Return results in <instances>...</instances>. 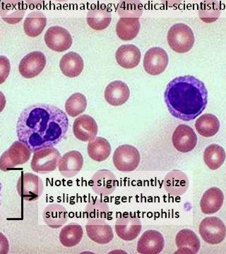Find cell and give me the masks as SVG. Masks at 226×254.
Instances as JSON below:
<instances>
[{
	"mask_svg": "<svg viewBox=\"0 0 226 254\" xmlns=\"http://www.w3.org/2000/svg\"><path fill=\"white\" fill-rule=\"evenodd\" d=\"M68 128V118L63 110L53 105L36 104L21 113L16 133L18 141L35 153L58 145L66 136Z\"/></svg>",
	"mask_w": 226,
	"mask_h": 254,
	"instance_id": "obj_1",
	"label": "cell"
},
{
	"mask_svg": "<svg viewBox=\"0 0 226 254\" xmlns=\"http://www.w3.org/2000/svg\"><path fill=\"white\" fill-rule=\"evenodd\" d=\"M164 99L172 117L192 121L207 108L208 91L203 82L187 75L175 78L167 85Z\"/></svg>",
	"mask_w": 226,
	"mask_h": 254,
	"instance_id": "obj_2",
	"label": "cell"
},
{
	"mask_svg": "<svg viewBox=\"0 0 226 254\" xmlns=\"http://www.w3.org/2000/svg\"><path fill=\"white\" fill-rule=\"evenodd\" d=\"M167 43L174 52L180 54L188 53L195 45V38L192 28L185 23H179L167 32Z\"/></svg>",
	"mask_w": 226,
	"mask_h": 254,
	"instance_id": "obj_3",
	"label": "cell"
},
{
	"mask_svg": "<svg viewBox=\"0 0 226 254\" xmlns=\"http://www.w3.org/2000/svg\"><path fill=\"white\" fill-rule=\"evenodd\" d=\"M32 152L23 142L14 141L0 157V170L7 172L24 165L31 158Z\"/></svg>",
	"mask_w": 226,
	"mask_h": 254,
	"instance_id": "obj_4",
	"label": "cell"
},
{
	"mask_svg": "<svg viewBox=\"0 0 226 254\" xmlns=\"http://www.w3.org/2000/svg\"><path fill=\"white\" fill-rule=\"evenodd\" d=\"M61 155L54 147H48L35 152L31 167L35 173L46 175L55 171L58 166Z\"/></svg>",
	"mask_w": 226,
	"mask_h": 254,
	"instance_id": "obj_5",
	"label": "cell"
},
{
	"mask_svg": "<svg viewBox=\"0 0 226 254\" xmlns=\"http://www.w3.org/2000/svg\"><path fill=\"white\" fill-rule=\"evenodd\" d=\"M141 160L140 151L133 145H120L114 152L113 161L117 170L124 173L135 171Z\"/></svg>",
	"mask_w": 226,
	"mask_h": 254,
	"instance_id": "obj_6",
	"label": "cell"
},
{
	"mask_svg": "<svg viewBox=\"0 0 226 254\" xmlns=\"http://www.w3.org/2000/svg\"><path fill=\"white\" fill-rule=\"evenodd\" d=\"M199 232L202 240L209 245H219L226 237V227L217 217L204 218L199 225Z\"/></svg>",
	"mask_w": 226,
	"mask_h": 254,
	"instance_id": "obj_7",
	"label": "cell"
},
{
	"mask_svg": "<svg viewBox=\"0 0 226 254\" xmlns=\"http://www.w3.org/2000/svg\"><path fill=\"white\" fill-rule=\"evenodd\" d=\"M43 180L32 173H23L18 178L16 190L18 195L26 201H36L43 192Z\"/></svg>",
	"mask_w": 226,
	"mask_h": 254,
	"instance_id": "obj_8",
	"label": "cell"
},
{
	"mask_svg": "<svg viewBox=\"0 0 226 254\" xmlns=\"http://www.w3.org/2000/svg\"><path fill=\"white\" fill-rule=\"evenodd\" d=\"M142 230L140 218L132 213H125L117 219L115 230L119 238L125 242L136 240Z\"/></svg>",
	"mask_w": 226,
	"mask_h": 254,
	"instance_id": "obj_9",
	"label": "cell"
},
{
	"mask_svg": "<svg viewBox=\"0 0 226 254\" xmlns=\"http://www.w3.org/2000/svg\"><path fill=\"white\" fill-rule=\"evenodd\" d=\"M168 63L169 58L166 51L163 48L154 47L145 53L143 66L148 74L158 76L165 71Z\"/></svg>",
	"mask_w": 226,
	"mask_h": 254,
	"instance_id": "obj_10",
	"label": "cell"
},
{
	"mask_svg": "<svg viewBox=\"0 0 226 254\" xmlns=\"http://www.w3.org/2000/svg\"><path fill=\"white\" fill-rule=\"evenodd\" d=\"M86 230L90 240L98 245H108L113 240V228L103 218H90Z\"/></svg>",
	"mask_w": 226,
	"mask_h": 254,
	"instance_id": "obj_11",
	"label": "cell"
},
{
	"mask_svg": "<svg viewBox=\"0 0 226 254\" xmlns=\"http://www.w3.org/2000/svg\"><path fill=\"white\" fill-rule=\"evenodd\" d=\"M48 48L57 53H63L71 48L73 39L68 30L61 26H52L48 28L44 37Z\"/></svg>",
	"mask_w": 226,
	"mask_h": 254,
	"instance_id": "obj_12",
	"label": "cell"
},
{
	"mask_svg": "<svg viewBox=\"0 0 226 254\" xmlns=\"http://www.w3.org/2000/svg\"><path fill=\"white\" fill-rule=\"evenodd\" d=\"M46 63V57L43 53L32 52L21 60L18 71L23 77L29 79L38 76L44 70Z\"/></svg>",
	"mask_w": 226,
	"mask_h": 254,
	"instance_id": "obj_13",
	"label": "cell"
},
{
	"mask_svg": "<svg viewBox=\"0 0 226 254\" xmlns=\"http://www.w3.org/2000/svg\"><path fill=\"white\" fill-rule=\"evenodd\" d=\"M174 148L182 153L195 149L197 143V136L190 126L180 125L175 128L172 136Z\"/></svg>",
	"mask_w": 226,
	"mask_h": 254,
	"instance_id": "obj_14",
	"label": "cell"
},
{
	"mask_svg": "<svg viewBox=\"0 0 226 254\" xmlns=\"http://www.w3.org/2000/svg\"><path fill=\"white\" fill-rule=\"evenodd\" d=\"M165 247V239L160 232L148 230L142 234L137 243V250L142 254H158Z\"/></svg>",
	"mask_w": 226,
	"mask_h": 254,
	"instance_id": "obj_15",
	"label": "cell"
},
{
	"mask_svg": "<svg viewBox=\"0 0 226 254\" xmlns=\"http://www.w3.org/2000/svg\"><path fill=\"white\" fill-rule=\"evenodd\" d=\"M98 132V125L94 119L89 115H81L74 122V135L79 141L89 142L94 139Z\"/></svg>",
	"mask_w": 226,
	"mask_h": 254,
	"instance_id": "obj_16",
	"label": "cell"
},
{
	"mask_svg": "<svg viewBox=\"0 0 226 254\" xmlns=\"http://www.w3.org/2000/svg\"><path fill=\"white\" fill-rule=\"evenodd\" d=\"M83 165V155L79 151L71 150L60 158L58 168L60 173L67 178L76 176Z\"/></svg>",
	"mask_w": 226,
	"mask_h": 254,
	"instance_id": "obj_17",
	"label": "cell"
},
{
	"mask_svg": "<svg viewBox=\"0 0 226 254\" xmlns=\"http://www.w3.org/2000/svg\"><path fill=\"white\" fill-rule=\"evenodd\" d=\"M105 99L112 106L125 104L130 97V90L125 82L115 81L109 83L105 89Z\"/></svg>",
	"mask_w": 226,
	"mask_h": 254,
	"instance_id": "obj_18",
	"label": "cell"
},
{
	"mask_svg": "<svg viewBox=\"0 0 226 254\" xmlns=\"http://www.w3.org/2000/svg\"><path fill=\"white\" fill-rule=\"evenodd\" d=\"M175 245L178 250L175 253L178 254H197L201 247L199 237L189 229H183L177 234Z\"/></svg>",
	"mask_w": 226,
	"mask_h": 254,
	"instance_id": "obj_19",
	"label": "cell"
},
{
	"mask_svg": "<svg viewBox=\"0 0 226 254\" xmlns=\"http://www.w3.org/2000/svg\"><path fill=\"white\" fill-rule=\"evenodd\" d=\"M142 58L140 50L135 45H122L117 50L115 59L122 68H134L138 66Z\"/></svg>",
	"mask_w": 226,
	"mask_h": 254,
	"instance_id": "obj_20",
	"label": "cell"
},
{
	"mask_svg": "<svg viewBox=\"0 0 226 254\" xmlns=\"http://www.w3.org/2000/svg\"><path fill=\"white\" fill-rule=\"evenodd\" d=\"M224 201V195L222 190L217 187H212L204 192L200 202L202 213L212 215L217 213L222 208Z\"/></svg>",
	"mask_w": 226,
	"mask_h": 254,
	"instance_id": "obj_21",
	"label": "cell"
},
{
	"mask_svg": "<svg viewBox=\"0 0 226 254\" xmlns=\"http://www.w3.org/2000/svg\"><path fill=\"white\" fill-rule=\"evenodd\" d=\"M60 68L67 77H77L83 71L84 62L81 55L75 52H70L63 55L60 62Z\"/></svg>",
	"mask_w": 226,
	"mask_h": 254,
	"instance_id": "obj_22",
	"label": "cell"
},
{
	"mask_svg": "<svg viewBox=\"0 0 226 254\" xmlns=\"http://www.w3.org/2000/svg\"><path fill=\"white\" fill-rule=\"evenodd\" d=\"M111 20V13L103 4L93 6L87 14V23L95 31H103L108 28Z\"/></svg>",
	"mask_w": 226,
	"mask_h": 254,
	"instance_id": "obj_23",
	"label": "cell"
},
{
	"mask_svg": "<svg viewBox=\"0 0 226 254\" xmlns=\"http://www.w3.org/2000/svg\"><path fill=\"white\" fill-rule=\"evenodd\" d=\"M116 179L114 174L108 170H100L92 178V188L96 193L108 195L115 190Z\"/></svg>",
	"mask_w": 226,
	"mask_h": 254,
	"instance_id": "obj_24",
	"label": "cell"
},
{
	"mask_svg": "<svg viewBox=\"0 0 226 254\" xmlns=\"http://www.w3.org/2000/svg\"><path fill=\"white\" fill-rule=\"evenodd\" d=\"M140 28L138 17H121L116 25L117 36L122 41H132L139 34Z\"/></svg>",
	"mask_w": 226,
	"mask_h": 254,
	"instance_id": "obj_25",
	"label": "cell"
},
{
	"mask_svg": "<svg viewBox=\"0 0 226 254\" xmlns=\"http://www.w3.org/2000/svg\"><path fill=\"white\" fill-rule=\"evenodd\" d=\"M188 178L182 172L175 170L167 174L165 178V189L170 194L181 195L188 189Z\"/></svg>",
	"mask_w": 226,
	"mask_h": 254,
	"instance_id": "obj_26",
	"label": "cell"
},
{
	"mask_svg": "<svg viewBox=\"0 0 226 254\" xmlns=\"http://www.w3.org/2000/svg\"><path fill=\"white\" fill-rule=\"evenodd\" d=\"M43 220L48 227L53 229L59 228L68 222V212L63 205H49L43 212Z\"/></svg>",
	"mask_w": 226,
	"mask_h": 254,
	"instance_id": "obj_27",
	"label": "cell"
},
{
	"mask_svg": "<svg viewBox=\"0 0 226 254\" xmlns=\"http://www.w3.org/2000/svg\"><path fill=\"white\" fill-rule=\"evenodd\" d=\"M88 156L96 162L106 160L111 154L112 148L106 138L95 137L94 139L88 142L87 147Z\"/></svg>",
	"mask_w": 226,
	"mask_h": 254,
	"instance_id": "obj_28",
	"label": "cell"
},
{
	"mask_svg": "<svg viewBox=\"0 0 226 254\" xmlns=\"http://www.w3.org/2000/svg\"><path fill=\"white\" fill-rule=\"evenodd\" d=\"M83 236V230L81 225L72 222L62 229L60 233V242L63 247L72 248L81 242Z\"/></svg>",
	"mask_w": 226,
	"mask_h": 254,
	"instance_id": "obj_29",
	"label": "cell"
},
{
	"mask_svg": "<svg viewBox=\"0 0 226 254\" xmlns=\"http://www.w3.org/2000/svg\"><path fill=\"white\" fill-rule=\"evenodd\" d=\"M195 128L201 136L209 138L215 136L220 129V122L212 114H204L197 119Z\"/></svg>",
	"mask_w": 226,
	"mask_h": 254,
	"instance_id": "obj_30",
	"label": "cell"
},
{
	"mask_svg": "<svg viewBox=\"0 0 226 254\" xmlns=\"http://www.w3.org/2000/svg\"><path fill=\"white\" fill-rule=\"evenodd\" d=\"M46 24L47 18L45 14L40 11H34L25 19L23 30L28 36L36 38L44 31Z\"/></svg>",
	"mask_w": 226,
	"mask_h": 254,
	"instance_id": "obj_31",
	"label": "cell"
},
{
	"mask_svg": "<svg viewBox=\"0 0 226 254\" xmlns=\"http://www.w3.org/2000/svg\"><path fill=\"white\" fill-rule=\"evenodd\" d=\"M226 154L223 147L218 144L209 145L204 153V160L210 170H217L225 162Z\"/></svg>",
	"mask_w": 226,
	"mask_h": 254,
	"instance_id": "obj_32",
	"label": "cell"
},
{
	"mask_svg": "<svg viewBox=\"0 0 226 254\" xmlns=\"http://www.w3.org/2000/svg\"><path fill=\"white\" fill-rule=\"evenodd\" d=\"M65 111L69 116L76 118L86 111L87 100L84 95L80 93H74L65 103Z\"/></svg>",
	"mask_w": 226,
	"mask_h": 254,
	"instance_id": "obj_33",
	"label": "cell"
},
{
	"mask_svg": "<svg viewBox=\"0 0 226 254\" xmlns=\"http://www.w3.org/2000/svg\"><path fill=\"white\" fill-rule=\"evenodd\" d=\"M141 3L138 0H122L120 4L121 15H136L141 12Z\"/></svg>",
	"mask_w": 226,
	"mask_h": 254,
	"instance_id": "obj_34",
	"label": "cell"
},
{
	"mask_svg": "<svg viewBox=\"0 0 226 254\" xmlns=\"http://www.w3.org/2000/svg\"><path fill=\"white\" fill-rule=\"evenodd\" d=\"M11 64L6 57L0 55V85L2 84L9 76Z\"/></svg>",
	"mask_w": 226,
	"mask_h": 254,
	"instance_id": "obj_35",
	"label": "cell"
},
{
	"mask_svg": "<svg viewBox=\"0 0 226 254\" xmlns=\"http://www.w3.org/2000/svg\"><path fill=\"white\" fill-rule=\"evenodd\" d=\"M9 251V243L4 235L0 232V254H8Z\"/></svg>",
	"mask_w": 226,
	"mask_h": 254,
	"instance_id": "obj_36",
	"label": "cell"
},
{
	"mask_svg": "<svg viewBox=\"0 0 226 254\" xmlns=\"http://www.w3.org/2000/svg\"><path fill=\"white\" fill-rule=\"evenodd\" d=\"M5 106H6V98L4 93L0 91V113L4 110Z\"/></svg>",
	"mask_w": 226,
	"mask_h": 254,
	"instance_id": "obj_37",
	"label": "cell"
},
{
	"mask_svg": "<svg viewBox=\"0 0 226 254\" xmlns=\"http://www.w3.org/2000/svg\"><path fill=\"white\" fill-rule=\"evenodd\" d=\"M1 184L0 183V194H1Z\"/></svg>",
	"mask_w": 226,
	"mask_h": 254,
	"instance_id": "obj_38",
	"label": "cell"
}]
</instances>
